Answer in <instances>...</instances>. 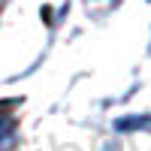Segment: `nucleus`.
<instances>
[{"instance_id":"1","label":"nucleus","mask_w":151,"mask_h":151,"mask_svg":"<svg viewBox=\"0 0 151 151\" xmlns=\"http://www.w3.org/2000/svg\"><path fill=\"white\" fill-rule=\"evenodd\" d=\"M12 133H15L12 118L6 115V112H0V151H9V145H12Z\"/></svg>"}]
</instances>
